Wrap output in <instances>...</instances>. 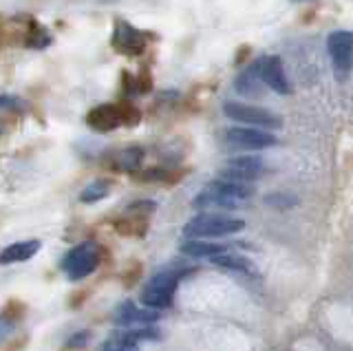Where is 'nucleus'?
Returning a JSON list of instances; mask_svg holds the SVG:
<instances>
[{
    "instance_id": "nucleus-3",
    "label": "nucleus",
    "mask_w": 353,
    "mask_h": 351,
    "mask_svg": "<svg viewBox=\"0 0 353 351\" xmlns=\"http://www.w3.org/2000/svg\"><path fill=\"white\" fill-rule=\"evenodd\" d=\"M97 265H99V248L93 241H86V243L71 248L62 261V270L71 281L86 279L88 274H93L97 270Z\"/></svg>"
},
{
    "instance_id": "nucleus-16",
    "label": "nucleus",
    "mask_w": 353,
    "mask_h": 351,
    "mask_svg": "<svg viewBox=\"0 0 353 351\" xmlns=\"http://www.w3.org/2000/svg\"><path fill=\"white\" fill-rule=\"evenodd\" d=\"M261 78H259V69H256V62L252 64V67H248L245 71H243L239 78H236V91L241 95H259V86H261Z\"/></svg>"
},
{
    "instance_id": "nucleus-26",
    "label": "nucleus",
    "mask_w": 353,
    "mask_h": 351,
    "mask_svg": "<svg viewBox=\"0 0 353 351\" xmlns=\"http://www.w3.org/2000/svg\"><path fill=\"white\" fill-rule=\"evenodd\" d=\"M5 133V124H3V119H0V135Z\"/></svg>"
},
{
    "instance_id": "nucleus-12",
    "label": "nucleus",
    "mask_w": 353,
    "mask_h": 351,
    "mask_svg": "<svg viewBox=\"0 0 353 351\" xmlns=\"http://www.w3.org/2000/svg\"><path fill=\"white\" fill-rule=\"evenodd\" d=\"M86 124L93 130H97V133H108V130L119 128L124 124L119 104H99V106L91 108L86 115Z\"/></svg>"
},
{
    "instance_id": "nucleus-22",
    "label": "nucleus",
    "mask_w": 353,
    "mask_h": 351,
    "mask_svg": "<svg viewBox=\"0 0 353 351\" xmlns=\"http://www.w3.org/2000/svg\"><path fill=\"white\" fill-rule=\"evenodd\" d=\"M14 329H16V323L11 321L9 316L0 314V345L7 343V340L11 338V334H14Z\"/></svg>"
},
{
    "instance_id": "nucleus-17",
    "label": "nucleus",
    "mask_w": 353,
    "mask_h": 351,
    "mask_svg": "<svg viewBox=\"0 0 353 351\" xmlns=\"http://www.w3.org/2000/svg\"><path fill=\"white\" fill-rule=\"evenodd\" d=\"M143 161V148L139 146H128L124 150H119L117 155V168L121 172H137V168Z\"/></svg>"
},
{
    "instance_id": "nucleus-6",
    "label": "nucleus",
    "mask_w": 353,
    "mask_h": 351,
    "mask_svg": "<svg viewBox=\"0 0 353 351\" xmlns=\"http://www.w3.org/2000/svg\"><path fill=\"white\" fill-rule=\"evenodd\" d=\"M113 49L124 56H139L148 47V36L143 31L128 25L126 20H115V31H113Z\"/></svg>"
},
{
    "instance_id": "nucleus-15",
    "label": "nucleus",
    "mask_w": 353,
    "mask_h": 351,
    "mask_svg": "<svg viewBox=\"0 0 353 351\" xmlns=\"http://www.w3.org/2000/svg\"><path fill=\"white\" fill-rule=\"evenodd\" d=\"M181 252L194 259H214L219 254H225L228 245L223 243H208V241H185L181 245Z\"/></svg>"
},
{
    "instance_id": "nucleus-21",
    "label": "nucleus",
    "mask_w": 353,
    "mask_h": 351,
    "mask_svg": "<svg viewBox=\"0 0 353 351\" xmlns=\"http://www.w3.org/2000/svg\"><path fill=\"white\" fill-rule=\"evenodd\" d=\"M265 203H270L274 208H279V210H285V208H290L296 203V197H285L283 192H276V194H270L265 197Z\"/></svg>"
},
{
    "instance_id": "nucleus-19",
    "label": "nucleus",
    "mask_w": 353,
    "mask_h": 351,
    "mask_svg": "<svg viewBox=\"0 0 353 351\" xmlns=\"http://www.w3.org/2000/svg\"><path fill=\"white\" fill-rule=\"evenodd\" d=\"M214 263V265L219 268H225V270H234V272H252V263L248 259L243 257H236V254H230V252H225V254H219L214 259H210Z\"/></svg>"
},
{
    "instance_id": "nucleus-5",
    "label": "nucleus",
    "mask_w": 353,
    "mask_h": 351,
    "mask_svg": "<svg viewBox=\"0 0 353 351\" xmlns=\"http://www.w3.org/2000/svg\"><path fill=\"white\" fill-rule=\"evenodd\" d=\"M223 113L230 119H234V122H243V124H250V126L281 128V117L270 113V111H265V108H259V106H250V104H241V102H225Z\"/></svg>"
},
{
    "instance_id": "nucleus-20",
    "label": "nucleus",
    "mask_w": 353,
    "mask_h": 351,
    "mask_svg": "<svg viewBox=\"0 0 353 351\" xmlns=\"http://www.w3.org/2000/svg\"><path fill=\"white\" fill-rule=\"evenodd\" d=\"M33 27H36V31H31V34H29L27 47H31V49H42V47H47L49 42H51L49 34H47V31H44L40 25H33Z\"/></svg>"
},
{
    "instance_id": "nucleus-1",
    "label": "nucleus",
    "mask_w": 353,
    "mask_h": 351,
    "mask_svg": "<svg viewBox=\"0 0 353 351\" xmlns=\"http://www.w3.org/2000/svg\"><path fill=\"white\" fill-rule=\"evenodd\" d=\"M190 272H192L190 268H174V270L159 272L157 277H152V281L146 285V290L141 292V303L154 312L170 307L174 290L179 288L181 279L188 277Z\"/></svg>"
},
{
    "instance_id": "nucleus-10",
    "label": "nucleus",
    "mask_w": 353,
    "mask_h": 351,
    "mask_svg": "<svg viewBox=\"0 0 353 351\" xmlns=\"http://www.w3.org/2000/svg\"><path fill=\"white\" fill-rule=\"evenodd\" d=\"M159 314L148 307H137L132 301H124L115 307L113 312V323L119 327H130V325H150L157 323Z\"/></svg>"
},
{
    "instance_id": "nucleus-4",
    "label": "nucleus",
    "mask_w": 353,
    "mask_h": 351,
    "mask_svg": "<svg viewBox=\"0 0 353 351\" xmlns=\"http://www.w3.org/2000/svg\"><path fill=\"white\" fill-rule=\"evenodd\" d=\"M327 49L338 80H345L353 69V34L351 31H334L327 38Z\"/></svg>"
},
{
    "instance_id": "nucleus-18",
    "label": "nucleus",
    "mask_w": 353,
    "mask_h": 351,
    "mask_svg": "<svg viewBox=\"0 0 353 351\" xmlns=\"http://www.w3.org/2000/svg\"><path fill=\"white\" fill-rule=\"evenodd\" d=\"M110 188H113V183H110V179H97L93 183H88L86 188L82 190L80 194V201L82 203H95L99 199H104V197L110 194Z\"/></svg>"
},
{
    "instance_id": "nucleus-11",
    "label": "nucleus",
    "mask_w": 353,
    "mask_h": 351,
    "mask_svg": "<svg viewBox=\"0 0 353 351\" xmlns=\"http://www.w3.org/2000/svg\"><path fill=\"white\" fill-rule=\"evenodd\" d=\"M154 338H159L157 329H150V327L126 329V332H115L99 351H130L137 343H141V340H154Z\"/></svg>"
},
{
    "instance_id": "nucleus-14",
    "label": "nucleus",
    "mask_w": 353,
    "mask_h": 351,
    "mask_svg": "<svg viewBox=\"0 0 353 351\" xmlns=\"http://www.w3.org/2000/svg\"><path fill=\"white\" fill-rule=\"evenodd\" d=\"M40 245L42 243H40L38 239L18 241V243H11V245H7L3 252H0V265H11V263H20V261H27L31 257H36Z\"/></svg>"
},
{
    "instance_id": "nucleus-9",
    "label": "nucleus",
    "mask_w": 353,
    "mask_h": 351,
    "mask_svg": "<svg viewBox=\"0 0 353 351\" xmlns=\"http://www.w3.org/2000/svg\"><path fill=\"white\" fill-rule=\"evenodd\" d=\"M261 172H263V161H261V157L243 155V157H232L225 163V168L221 170V174H223L221 179L236 181V183H245L250 179L261 177Z\"/></svg>"
},
{
    "instance_id": "nucleus-24",
    "label": "nucleus",
    "mask_w": 353,
    "mask_h": 351,
    "mask_svg": "<svg viewBox=\"0 0 353 351\" xmlns=\"http://www.w3.org/2000/svg\"><path fill=\"white\" fill-rule=\"evenodd\" d=\"M152 210H154V203H152V201H137V203H130V205H128V212H130V214L152 212Z\"/></svg>"
},
{
    "instance_id": "nucleus-23",
    "label": "nucleus",
    "mask_w": 353,
    "mask_h": 351,
    "mask_svg": "<svg viewBox=\"0 0 353 351\" xmlns=\"http://www.w3.org/2000/svg\"><path fill=\"white\" fill-rule=\"evenodd\" d=\"M0 108H11V111H25V102L20 97L0 95Z\"/></svg>"
},
{
    "instance_id": "nucleus-25",
    "label": "nucleus",
    "mask_w": 353,
    "mask_h": 351,
    "mask_svg": "<svg viewBox=\"0 0 353 351\" xmlns=\"http://www.w3.org/2000/svg\"><path fill=\"white\" fill-rule=\"evenodd\" d=\"M88 338H91V336H88V332H80V334H75L66 345H69V347H82V345L88 343Z\"/></svg>"
},
{
    "instance_id": "nucleus-7",
    "label": "nucleus",
    "mask_w": 353,
    "mask_h": 351,
    "mask_svg": "<svg viewBox=\"0 0 353 351\" xmlns=\"http://www.w3.org/2000/svg\"><path fill=\"white\" fill-rule=\"evenodd\" d=\"M228 144L236 146V148H245V150H263V148H272L279 144L272 133L268 130H259V128H248V126H234L225 130Z\"/></svg>"
},
{
    "instance_id": "nucleus-8",
    "label": "nucleus",
    "mask_w": 353,
    "mask_h": 351,
    "mask_svg": "<svg viewBox=\"0 0 353 351\" xmlns=\"http://www.w3.org/2000/svg\"><path fill=\"white\" fill-rule=\"evenodd\" d=\"M256 69H259V78L265 86H270L272 91L287 95L292 93V86L287 82V75L283 69V62L279 56H263L256 60Z\"/></svg>"
},
{
    "instance_id": "nucleus-2",
    "label": "nucleus",
    "mask_w": 353,
    "mask_h": 351,
    "mask_svg": "<svg viewBox=\"0 0 353 351\" xmlns=\"http://www.w3.org/2000/svg\"><path fill=\"white\" fill-rule=\"evenodd\" d=\"M245 223L241 219H232L223 214H199L192 221H188L183 234L190 239H208V237H228L241 232Z\"/></svg>"
},
{
    "instance_id": "nucleus-13",
    "label": "nucleus",
    "mask_w": 353,
    "mask_h": 351,
    "mask_svg": "<svg viewBox=\"0 0 353 351\" xmlns=\"http://www.w3.org/2000/svg\"><path fill=\"white\" fill-rule=\"evenodd\" d=\"M203 190L223 197L225 201L234 203V205H239L241 201L250 199L252 192H254L248 183H236V181H228V179H214V181H210Z\"/></svg>"
}]
</instances>
